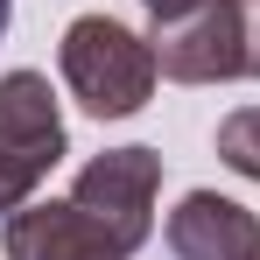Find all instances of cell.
I'll return each instance as SVG.
<instances>
[{
    "instance_id": "cell-1",
    "label": "cell",
    "mask_w": 260,
    "mask_h": 260,
    "mask_svg": "<svg viewBox=\"0 0 260 260\" xmlns=\"http://www.w3.org/2000/svg\"><path fill=\"white\" fill-rule=\"evenodd\" d=\"M56 63H63L71 99L85 106L91 120H127V113H141V106L155 99V78H162V71H155V43L134 36L127 21H113V14H78V21L63 28Z\"/></svg>"
},
{
    "instance_id": "cell-2",
    "label": "cell",
    "mask_w": 260,
    "mask_h": 260,
    "mask_svg": "<svg viewBox=\"0 0 260 260\" xmlns=\"http://www.w3.org/2000/svg\"><path fill=\"white\" fill-rule=\"evenodd\" d=\"M155 71L176 85H225L246 78V28H239V0H197L190 14L155 21Z\"/></svg>"
},
{
    "instance_id": "cell-3",
    "label": "cell",
    "mask_w": 260,
    "mask_h": 260,
    "mask_svg": "<svg viewBox=\"0 0 260 260\" xmlns=\"http://www.w3.org/2000/svg\"><path fill=\"white\" fill-rule=\"evenodd\" d=\"M155 190H162V155L155 148H106V155H91L78 183H71V197L85 204L127 253L148 246V232H155Z\"/></svg>"
},
{
    "instance_id": "cell-4",
    "label": "cell",
    "mask_w": 260,
    "mask_h": 260,
    "mask_svg": "<svg viewBox=\"0 0 260 260\" xmlns=\"http://www.w3.org/2000/svg\"><path fill=\"white\" fill-rule=\"evenodd\" d=\"M7 260H134L78 197H49V204H21L7 218Z\"/></svg>"
},
{
    "instance_id": "cell-5",
    "label": "cell",
    "mask_w": 260,
    "mask_h": 260,
    "mask_svg": "<svg viewBox=\"0 0 260 260\" xmlns=\"http://www.w3.org/2000/svg\"><path fill=\"white\" fill-rule=\"evenodd\" d=\"M169 253L176 260H260V218L218 190H190L169 211Z\"/></svg>"
},
{
    "instance_id": "cell-6",
    "label": "cell",
    "mask_w": 260,
    "mask_h": 260,
    "mask_svg": "<svg viewBox=\"0 0 260 260\" xmlns=\"http://www.w3.org/2000/svg\"><path fill=\"white\" fill-rule=\"evenodd\" d=\"M0 148H21L36 162H63V113L43 71H7L0 78Z\"/></svg>"
},
{
    "instance_id": "cell-7",
    "label": "cell",
    "mask_w": 260,
    "mask_h": 260,
    "mask_svg": "<svg viewBox=\"0 0 260 260\" xmlns=\"http://www.w3.org/2000/svg\"><path fill=\"white\" fill-rule=\"evenodd\" d=\"M218 162L239 169L246 183H260V106H239V113L218 127Z\"/></svg>"
},
{
    "instance_id": "cell-8",
    "label": "cell",
    "mask_w": 260,
    "mask_h": 260,
    "mask_svg": "<svg viewBox=\"0 0 260 260\" xmlns=\"http://www.w3.org/2000/svg\"><path fill=\"white\" fill-rule=\"evenodd\" d=\"M49 162H36V155H21V148H0V218H14L36 190H43Z\"/></svg>"
},
{
    "instance_id": "cell-9",
    "label": "cell",
    "mask_w": 260,
    "mask_h": 260,
    "mask_svg": "<svg viewBox=\"0 0 260 260\" xmlns=\"http://www.w3.org/2000/svg\"><path fill=\"white\" fill-rule=\"evenodd\" d=\"M239 28H246V78H260V0H239Z\"/></svg>"
},
{
    "instance_id": "cell-10",
    "label": "cell",
    "mask_w": 260,
    "mask_h": 260,
    "mask_svg": "<svg viewBox=\"0 0 260 260\" xmlns=\"http://www.w3.org/2000/svg\"><path fill=\"white\" fill-rule=\"evenodd\" d=\"M141 7H148V21H169V14H190L197 0H141Z\"/></svg>"
},
{
    "instance_id": "cell-11",
    "label": "cell",
    "mask_w": 260,
    "mask_h": 260,
    "mask_svg": "<svg viewBox=\"0 0 260 260\" xmlns=\"http://www.w3.org/2000/svg\"><path fill=\"white\" fill-rule=\"evenodd\" d=\"M7 21H14V0H0V36H7Z\"/></svg>"
}]
</instances>
